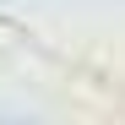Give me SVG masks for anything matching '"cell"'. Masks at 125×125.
Returning <instances> with one entry per match:
<instances>
[{"instance_id":"6da1fadb","label":"cell","mask_w":125,"mask_h":125,"mask_svg":"<svg viewBox=\"0 0 125 125\" xmlns=\"http://www.w3.org/2000/svg\"><path fill=\"white\" fill-rule=\"evenodd\" d=\"M16 38H22V33H16L11 22H0V49H11V44H16Z\"/></svg>"}]
</instances>
